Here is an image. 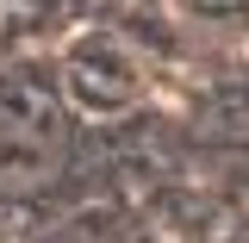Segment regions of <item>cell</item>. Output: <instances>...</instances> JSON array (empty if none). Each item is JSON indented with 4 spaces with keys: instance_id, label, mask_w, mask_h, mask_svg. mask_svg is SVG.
<instances>
[{
    "instance_id": "obj_1",
    "label": "cell",
    "mask_w": 249,
    "mask_h": 243,
    "mask_svg": "<svg viewBox=\"0 0 249 243\" xmlns=\"http://www.w3.org/2000/svg\"><path fill=\"white\" fill-rule=\"evenodd\" d=\"M62 88L69 100L81 106V112H124V106H137L143 88H150V75H143V56L119 44L112 31H88V37H75L69 44V56H62Z\"/></svg>"
},
{
    "instance_id": "obj_2",
    "label": "cell",
    "mask_w": 249,
    "mask_h": 243,
    "mask_svg": "<svg viewBox=\"0 0 249 243\" xmlns=\"http://www.w3.org/2000/svg\"><path fill=\"white\" fill-rule=\"evenodd\" d=\"M56 156V125H50V106L44 93L25 88H0V181H25L37 168H50Z\"/></svg>"
},
{
    "instance_id": "obj_3",
    "label": "cell",
    "mask_w": 249,
    "mask_h": 243,
    "mask_svg": "<svg viewBox=\"0 0 249 243\" xmlns=\"http://www.w3.org/2000/svg\"><path fill=\"white\" fill-rule=\"evenodd\" d=\"M199 31H249V0H168Z\"/></svg>"
}]
</instances>
